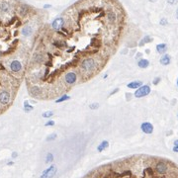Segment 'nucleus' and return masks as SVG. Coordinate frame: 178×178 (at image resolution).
<instances>
[{"mask_svg":"<svg viewBox=\"0 0 178 178\" xmlns=\"http://www.w3.org/2000/svg\"><path fill=\"white\" fill-rule=\"evenodd\" d=\"M142 85V81H132V82H130V83H128V87H129L130 89H138L140 88L141 86Z\"/></svg>","mask_w":178,"mask_h":178,"instance_id":"obj_9","label":"nucleus"},{"mask_svg":"<svg viewBox=\"0 0 178 178\" xmlns=\"http://www.w3.org/2000/svg\"><path fill=\"white\" fill-rule=\"evenodd\" d=\"M141 129L144 134H151L153 132V126L148 122H144L141 126Z\"/></svg>","mask_w":178,"mask_h":178,"instance_id":"obj_7","label":"nucleus"},{"mask_svg":"<svg viewBox=\"0 0 178 178\" xmlns=\"http://www.w3.org/2000/svg\"><path fill=\"white\" fill-rule=\"evenodd\" d=\"M97 67L96 60L93 58H85L80 62V68L84 73H90Z\"/></svg>","mask_w":178,"mask_h":178,"instance_id":"obj_1","label":"nucleus"},{"mask_svg":"<svg viewBox=\"0 0 178 178\" xmlns=\"http://www.w3.org/2000/svg\"><path fill=\"white\" fill-rule=\"evenodd\" d=\"M177 87H178V79H177Z\"/></svg>","mask_w":178,"mask_h":178,"instance_id":"obj_36","label":"nucleus"},{"mask_svg":"<svg viewBox=\"0 0 178 178\" xmlns=\"http://www.w3.org/2000/svg\"><path fill=\"white\" fill-rule=\"evenodd\" d=\"M44 126H46V127H49V126H54V121H53V120L48 121V122L44 124Z\"/></svg>","mask_w":178,"mask_h":178,"instance_id":"obj_27","label":"nucleus"},{"mask_svg":"<svg viewBox=\"0 0 178 178\" xmlns=\"http://www.w3.org/2000/svg\"><path fill=\"white\" fill-rule=\"evenodd\" d=\"M24 110H25V112L28 113V112H31L32 110H34V107L32 106V105H30L29 102L26 100V101L24 102Z\"/></svg>","mask_w":178,"mask_h":178,"instance_id":"obj_16","label":"nucleus"},{"mask_svg":"<svg viewBox=\"0 0 178 178\" xmlns=\"http://www.w3.org/2000/svg\"><path fill=\"white\" fill-rule=\"evenodd\" d=\"M118 91H119V88H116L115 90H114V91H112L111 93H110V96H112V95H114V94H115V93H117Z\"/></svg>","mask_w":178,"mask_h":178,"instance_id":"obj_31","label":"nucleus"},{"mask_svg":"<svg viewBox=\"0 0 178 178\" xmlns=\"http://www.w3.org/2000/svg\"><path fill=\"white\" fill-rule=\"evenodd\" d=\"M107 19H108L110 22H115L116 19H117V15H116L115 12L110 11V12L107 13Z\"/></svg>","mask_w":178,"mask_h":178,"instance_id":"obj_14","label":"nucleus"},{"mask_svg":"<svg viewBox=\"0 0 178 178\" xmlns=\"http://www.w3.org/2000/svg\"><path fill=\"white\" fill-rule=\"evenodd\" d=\"M148 65H149V62H148L147 59L142 58V59H141V60L138 62V66L141 67V68H147Z\"/></svg>","mask_w":178,"mask_h":178,"instance_id":"obj_13","label":"nucleus"},{"mask_svg":"<svg viewBox=\"0 0 178 178\" xmlns=\"http://www.w3.org/2000/svg\"><path fill=\"white\" fill-rule=\"evenodd\" d=\"M49 7H51V5H46L44 6V8H49Z\"/></svg>","mask_w":178,"mask_h":178,"instance_id":"obj_33","label":"nucleus"},{"mask_svg":"<svg viewBox=\"0 0 178 178\" xmlns=\"http://www.w3.org/2000/svg\"><path fill=\"white\" fill-rule=\"evenodd\" d=\"M177 1H178V0H167V2H168L170 5L176 4V3H177Z\"/></svg>","mask_w":178,"mask_h":178,"instance_id":"obj_29","label":"nucleus"},{"mask_svg":"<svg viewBox=\"0 0 178 178\" xmlns=\"http://www.w3.org/2000/svg\"><path fill=\"white\" fill-rule=\"evenodd\" d=\"M159 81H160V77H156V78H154V80H153V84L154 85L158 84Z\"/></svg>","mask_w":178,"mask_h":178,"instance_id":"obj_30","label":"nucleus"},{"mask_svg":"<svg viewBox=\"0 0 178 178\" xmlns=\"http://www.w3.org/2000/svg\"><path fill=\"white\" fill-rule=\"evenodd\" d=\"M63 23H64V20L62 19V18H57V19H54L53 20V24H52V26L54 30H57V31H59V30H62V26H63Z\"/></svg>","mask_w":178,"mask_h":178,"instance_id":"obj_6","label":"nucleus"},{"mask_svg":"<svg viewBox=\"0 0 178 178\" xmlns=\"http://www.w3.org/2000/svg\"><path fill=\"white\" fill-rule=\"evenodd\" d=\"M159 62L162 65H168L169 63H170V57H169L168 54H164V55L161 57Z\"/></svg>","mask_w":178,"mask_h":178,"instance_id":"obj_11","label":"nucleus"},{"mask_svg":"<svg viewBox=\"0 0 178 178\" xmlns=\"http://www.w3.org/2000/svg\"><path fill=\"white\" fill-rule=\"evenodd\" d=\"M151 93V87L148 85H142L140 88H138L135 92V97L137 98H142L147 96L148 94Z\"/></svg>","mask_w":178,"mask_h":178,"instance_id":"obj_2","label":"nucleus"},{"mask_svg":"<svg viewBox=\"0 0 178 178\" xmlns=\"http://www.w3.org/2000/svg\"><path fill=\"white\" fill-rule=\"evenodd\" d=\"M167 49V46L165 44H159L156 46V52L158 53H164Z\"/></svg>","mask_w":178,"mask_h":178,"instance_id":"obj_12","label":"nucleus"},{"mask_svg":"<svg viewBox=\"0 0 178 178\" xmlns=\"http://www.w3.org/2000/svg\"><path fill=\"white\" fill-rule=\"evenodd\" d=\"M152 41V39H151L149 36H147V37H144L143 39H142V41H141V43H140V46H142L143 44H146V43H149V42H151Z\"/></svg>","mask_w":178,"mask_h":178,"instance_id":"obj_20","label":"nucleus"},{"mask_svg":"<svg viewBox=\"0 0 178 178\" xmlns=\"http://www.w3.org/2000/svg\"><path fill=\"white\" fill-rule=\"evenodd\" d=\"M176 18L178 19V9H177V11H176Z\"/></svg>","mask_w":178,"mask_h":178,"instance_id":"obj_34","label":"nucleus"},{"mask_svg":"<svg viewBox=\"0 0 178 178\" xmlns=\"http://www.w3.org/2000/svg\"><path fill=\"white\" fill-rule=\"evenodd\" d=\"M108 147H109V142H108V141H103V142H100V144L97 147L98 152H102V151H105Z\"/></svg>","mask_w":178,"mask_h":178,"instance_id":"obj_10","label":"nucleus"},{"mask_svg":"<svg viewBox=\"0 0 178 178\" xmlns=\"http://www.w3.org/2000/svg\"><path fill=\"white\" fill-rule=\"evenodd\" d=\"M16 156H17V153H16V152H14L13 154H12V157H16Z\"/></svg>","mask_w":178,"mask_h":178,"instance_id":"obj_32","label":"nucleus"},{"mask_svg":"<svg viewBox=\"0 0 178 178\" xmlns=\"http://www.w3.org/2000/svg\"><path fill=\"white\" fill-rule=\"evenodd\" d=\"M173 151H174V152H178V140H176V141L174 142Z\"/></svg>","mask_w":178,"mask_h":178,"instance_id":"obj_26","label":"nucleus"},{"mask_svg":"<svg viewBox=\"0 0 178 178\" xmlns=\"http://www.w3.org/2000/svg\"><path fill=\"white\" fill-rule=\"evenodd\" d=\"M70 99V96H68V95H62V97L58 98L57 100H55V103H62V102H64V101H67V100H69Z\"/></svg>","mask_w":178,"mask_h":178,"instance_id":"obj_17","label":"nucleus"},{"mask_svg":"<svg viewBox=\"0 0 178 178\" xmlns=\"http://www.w3.org/2000/svg\"><path fill=\"white\" fill-rule=\"evenodd\" d=\"M149 1H151V2H154V1H155V0H149Z\"/></svg>","mask_w":178,"mask_h":178,"instance_id":"obj_35","label":"nucleus"},{"mask_svg":"<svg viewBox=\"0 0 178 178\" xmlns=\"http://www.w3.org/2000/svg\"><path fill=\"white\" fill-rule=\"evenodd\" d=\"M98 107H99V104H98V103H92V104H90V105H89V108H90L91 110L98 109Z\"/></svg>","mask_w":178,"mask_h":178,"instance_id":"obj_25","label":"nucleus"},{"mask_svg":"<svg viewBox=\"0 0 178 178\" xmlns=\"http://www.w3.org/2000/svg\"><path fill=\"white\" fill-rule=\"evenodd\" d=\"M53 44L54 47H57V48H58V49H62L63 47H65V46H66V44H65L64 42H62V41H55V42H53Z\"/></svg>","mask_w":178,"mask_h":178,"instance_id":"obj_18","label":"nucleus"},{"mask_svg":"<svg viewBox=\"0 0 178 178\" xmlns=\"http://www.w3.org/2000/svg\"><path fill=\"white\" fill-rule=\"evenodd\" d=\"M10 68L13 72H19L22 69V64L19 60H13L10 63Z\"/></svg>","mask_w":178,"mask_h":178,"instance_id":"obj_8","label":"nucleus"},{"mask_svg":"<svg viewBox=\"0 0 178 178\" xmlns=\"http://www.w3.org/2000/svg\"><path fill=\"white\" fill-rule=\"evenodd\" d=\"M53 113L52 111H47V112H44V113H43V117L44 118H51V117H53Z\"/></svg>","mask_w":178,"mask_h":178,"instance_id":"obj_24","label":"nucleus"},{"mask_svg":"<svg viewBox=\"0 0 178 178\" xmlns=\"http://www.w3.org/2000/svg\"><path fill=\"white\" fill-rule=\"evenodd\" d=\"M10 101V93L7 90H2L0 92V104L7 105Z\"/></svg>","mask_w":178,"mask_h":178,"instance_id":"obj_5","label":"nucleus"},{"mask_svg":"<svg viewBox=\"0 0 178 178\" xmlns=\"http://www.w3.org/2000/svg\"><path fill=\"white\" fill-rule=\"evenodd\" d=\"M76 81H77V74L74 71H68V72H66V74L64 75V82L67 85L74 84Z\"/></svg>","mask_w":178,"mask_h":178,"instance_id":"obj_4","label":"nucleus"},{"mask_svg":"<svg viewBox=\"0 0 178 178\" xmlns=\"http://www.w3.org/2000/svg\"><path fill=\"white\" fill-rule=\"evenodd\" d=\"M57 172H58V168L55 165L53 164L43 171V173L41 174V178H53L57 174Z\"/></svg>","mask_w":178,"mask_h":178,"instance_id":"obj_3","label":"nucleus"},{"mask_svg":"<svg viewBox=\"0 0 178 178\" xmlns=\"http://www.w3.org/2000/svg\"><path fill=\"white\" fill-rule=\"evenodd\" d=\"M32 32H33V30H32V28L30 26H26L23 28L22 30V34L24 36H30L32 34Z\"/></svg>","mask_w":178,"mask_h":178,"instance_id":"obj_15","label":"nucleus"},{"mask_svg":"<svg viewBox=\"0 0 178 178\" xmlns=\"http://www.w3.org/2000/svg\"><path fill=\"white\" fill-rule=\"evenodd\" d=\"M57 137H58V135H57V134H54V133L51 134L49 137L47 138V141H48V142H51V141H54V140L57 138Z\"/></svg>","mask_w":178,"mask_h":178,"instance_id":"obj_23","label":"nucleus"},{"mask_svg":"<svg viewBox=\"0 0 178 178\" xmlns=\"http://www.w3.org/2000/svg\"><path fill=\"white\" fill-rule=\"evenodd\" d=\"M0 9L3 11V12H8L9 10H10V5L8 3H6V2H3V3H1L0 5Z\"/></svg>","mask_w":178,"mask_h":178,"instance_id":"obj_19","label":"nucleus"},{"mask_svg":"<svg viewBox=\"0 0 178 178\" xmlns=\"http://www.w3.org/2000/svg\"><path fill=\"white\" fill-rule=\"evenodd\" d=\"M34 60H35L37 63H40V62H43V55L37 53V54H35V57H34Z\"/></svg>","mask_w":178,"mask_h":178,"instance_id":"obj_21","label":"nucleus"},{"mask_svg":"<svg viewBox=\"0 0 178 178\" xmlns=\"http://www.w3.org/2000/svg\"><path fill=\"white\" fill-rule=\"evenodd\" d=\"M53 160V153H51V152H49L48 154H47V157H46V162L47 163H49V162H52Z\"/></svg>","mask_w":178,"mask_h":178,"instance_id":"obj_22","label":"nucleus"},{"mask_svg":"<svg viewBox=\"0 0 178 178\" xmlns=\"http://www.w3.org/2000/svg\"><path fill=\"white\" fill-rule=\"evenodd\" d=\"M166 24H167V20H166L165 18H162V19L160 20V25L164 26V25H166Z\"/></svg>","mask_w":178,"mask_h":178,"instance_id":"obj_28","label":"nucleus"}]
</instances>
